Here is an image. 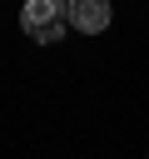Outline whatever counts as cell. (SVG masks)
<instances>
[{
	"mask_svg": "<svg viewBox=\"0 0 149 159\" xmlns=\"http://www.w3.org/2000/svg\"><path fill=\"white\" fill-rule=\"evenodd\" d=\"M109 0H65V25H74L79 35H99L109 25Z\"/></svg>",
	"mask_w": 149,
	"mask_h": 159,
	"instance_id": "cell-1",
	"label": "cell"
},
{
	"mask_svg": "<svg viewBox=\"0 0 149 159\" xmlns=\"http://www.w3.org/2000/svg\"><path fill=\"white\" fill-rule=\"evenodd\" d=\"M20 25H25L30 35H35V30H45V25H65V0H25Z\"/></svg>",
	"mask_w": 149,
	"mask_h": 159,
	"instance_id": "cell-2",
	"label": "cell"
}]
</instances>
